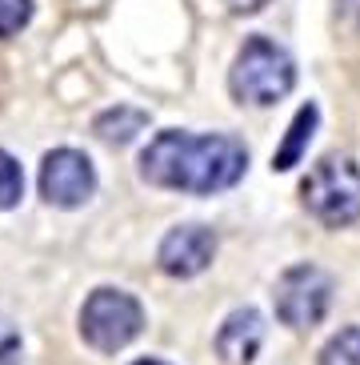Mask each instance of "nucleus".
Here are the masks:
<instances>
[{
	"label": "nucleus",
	"instance_id": "nucleus-3",
	"mask_svg": "<svg viewBox=\"0 0 360 365\" xmlns=\"http://www.w3.org/2000/svg\"><path fill=\"white\" fill-rule=\"evenodd\" d=\"M300 197H305V209L317 221H324L332 229L352 225L360 217V169L349 157H324L308 169Z\"/></svg>",
	"mask_w": 360,
	"mask_h": 365
},
{
	"label": "nucleus",
	"instance_id": "nucleus-7",
	"mask_svg": "<svg viewBox=\"0 0 360 365\" xmlns=\"http://www.w3.org/2000/svg\"><path fill=\"white\" fill-rule=\"evenodd\" d=\"M212 253H216V237L204 225H176L164 241H160V269L169 277H196L212 265Z\"/></svg>",
	"mask_w": 360,
	"mask_h": 365
},
{
	"label": "nucleus",
	"instance_id": "nucleus-15",
	"mask_svg": "<svg viewBox=\"0 0 360 365\" xmlns=\"http://www.w3.org/2000/svg\"><path fill=\"white\" fill-rule=\"evenodd\" d=\"M337 21L360 33V0H337Z\"/></svg>",
	"mask_w": 360,
	"mask_h": 365
},
{
	"label": "nucleus",
	"instance_id": "nucleus-10",
	"mask_svg": "<svg viewBox=\"0 0 360 365\" xmlns=\"http://www.w3.org/2000/svg\"><path fill=\"white\" fill-rule=\"evenodd\" d=\"M144 125H149V113L128 108V105H117V108H108V113H100L92 129H96V137L108 140V145H128V140L144 129Z\"/></svg>",
	"mask_w": 360,
	"mask_h": 365
},
{
	"label": "nucleus",
	"instance_id": "nucleus-9",
	"mask_svg": "<svg viewBox=\"0 0 360 365\" xmlns=\"http://www.w3.org/2000/svg\"><path fill=\"white\" fill-rule=\"evenodd\" d=\"M317 120H320V108L317 105H300L292 125H288L285 140H280V149L272 153V169L276 173H288L292 165H300V157L308 153V140L317 133Z\"/></svg>",
	"mask_w": 360,
	"mask_h": 365
},
{
	"label": "nucleus",
	"instance_id": "nucleus-17",
	"mask_svg": "<svg viewBox=\"0 0 360 365\" xmlns=\"http://www.w3.org/2000/svg\"><path fill=\"white\" fill-rule=\"evenodd\" d=\"M137 365H164V361H137Z\"/></svg>",
	"mask_w": 360,
	"mask_h": 365
},
{
	"label": "nucleus",
	"instance_id": "nucleus-1",
	"mask_svg": "<svg viewBox=\"0 0 360 365\" xmlns=\"http://www.w3.org/2000/svg\"><path fill=\"white\" fill-rule=\"evenodd\" d=\"M248 169V153L236 137L208 133V137H192V133H157L149 149L140 153V177L157 189H180V193H221L233 189Z\"/></svg>",
	"mask_w": 360,
	"mask_h": 365
},
{
	"label": "nucleus",
	"instance_id": "nucleus-4",
	"mask_svg": "<svg viewBox=\"0 0 360 365\" xmlns=\"http://www.w3.org/2000/svg\"><path fill=\"white\" fill-rule=\"evenodd\" d=\"M144 329V309L140 301L125 289H96L88 293L85 309H80V337L100 354H117L125 349L137 333Z\"/></svg>",
	"mask_w": 360,
	"mask_h": 365
},
{
	"label": "nucleus",
	"instance_id": "nucleus-13",
	"mask_svg": "<svg viewBox=\"0 0 360 365\" xmlns=\"http://www.w3.org/2000/svg\"><path fill=\"white\" fill-rule=\"evenodd\" d=\"M32 21V0H0V36L21 33Z\"/></svg>",
	"mask_w": 360,
	"mask_h": 365
},
{
	"label": "nucleus",
	"instance_id": "nucleus-11",
	"mask_svg": "<svg viewBox=\"0 0 360 365\" xmlns=\"http://www.w3.org/2000/svg\"><path fill=\"white\" fill-rule=\"evenodd\" d=\"M320 365H360V325L340 329L324 349H320Z\"/></svg>",
	"mask_w": 360,
	"mask_h": 365
},
{
	"label": "nucleus",
	"instance_id": "nucleus-12",
	"mask_svg": "<svg viewBox=\"0 0 360 365\" xmlns=\"http://www.w3.org/2000/svg\"><path fill=\"white\" fill-rule=\"evenodd\" d=\"M21 193H24V173H21V165H16L9 153L0 149V213L21 201Z\"/></svg>",
	"mask_w": 360,
	"mask_h": 365
},
{
	"label": "nucleus",
	"instance_id": "nucleus-2",
	"mask_svg": "<svg viewBox=\"0 0 360 365\" xmlns=\"http://www.w3.org/2000/svg\"><path fill=\"white\" fill-rule=\"evenodd\" d=\"M297 85V65L292 56L268 36H248L244 48L236 53L233 73H228V88L240 105H276L285 101Z\"/></svg>",
	"mask_w": 360,
	"mask_h": 365
},
{
	"label": "nucleus",
	"instance_id": "nucleus-8",
	"mask_svg": "<svg viewBox=\"0 0 360 365\" xmlns=\"http://www.w3.org/2000/svg\"><path fill=\"white\" fill-rule=\"evenodd\" d=\"M260 341H265V317L256 309H236L224 317L221 333H216V354L233 365H248Z\"/></svg>",
	"mask_w": 360,
	"mask_h": 365
},
{
	"label": "nucleus",
	"instance_id": "nucleus-14",
	"mask_svg": "<svg viewBox=\"0 0 360 365\" xmlns=\"http://www.w3.org/2000/svg\"><path fill=\"white\" fill-rule=\"evenodd\" d=\"M0 365H21V329L0 317Z\"/></svg>",
	"mask_w": 360,
	"mask_h": 365
},
{
	"label": "nucleus",
	"instance_id": "nucleus-5",
	"mask_svg": "<svg viewBox=\"0 0 360 365\" xmlns=\"http://www.w3.org/2000/svg\"><path fill=\"white\" fill-rule=\"evenodd\" d=\"M276 317L292 329H308L329 313L332 301V277L317 265H292L276 281Z\"/></svg>",
	"mask_w": 360,
	"mask_h": 365
},
{
	"label": "nucleus",
	"instance_id": "nucleus-6",
	"mask_svg": "<svg viewBox=\"0 0 360 365\" xmlns=\"http://www.w3.org/2000/svg\"><path fill=\"white\" fill-rule=\"evenodd\" d=\"M96 189V169L85 153L53 149L41 161V197L56 209H76L85 205Z\"/></svg>",
	"mask_w": 360,
	"mask_h": 365
},
{
	"label": "nucleus",
	"instance_id": "nucleus-16",
	"mask_svg": "<svg viewBox=\"0 0 360 365\" xmlns=\"http://www.w3.org/2000/svg\"><path fill=\"white\" fill-rule=\"evenodd\" d=\"M228 4H233L236 12H256L260 4H265V0H228Z\"/></svg>",
	"mask_w": 360,
	"mask_h": 365
}]
</instances>
